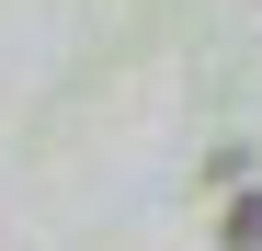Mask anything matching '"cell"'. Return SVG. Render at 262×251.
Masks as SVG:
<instances>
[]
</instances>
